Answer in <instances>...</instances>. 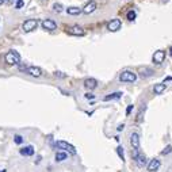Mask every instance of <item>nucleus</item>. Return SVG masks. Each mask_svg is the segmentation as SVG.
I'll return each mask as SVG.
<instances>
[{
    "mask_svg": "<svg viewBox=\"0 0 172 172\" xmlns=\"http://www.w3.org/2000/svg\"><path fill=\"white\" fill-rule=\"evenodd\" d=\"M169 54H171V57H172V46L169 47Z\"/></svg>",
    "mask_w": 172,
    "mask_h": 172,
    "instance_id": "7c9ffc66",
    "label": "nucleus"
},
{
    "mask_svg": "<svg viewBox=\"0 0 172 172\" xmlns=\"http://www.w3.org/2000/svg\"><path fill=\"white\" fill-rule=\"evenodd\" d=\"M171 152H172V145H168V146H167L165 149H164V150H161V155H163V156H165V155H169Z\"/></svg>",
    "mask_w": 172,
    "mask_h": 172,
    "instance_id": "b1692460",
    "label": "nucleus"
},
{
    "mask_svg": "<svg viewBox=\"0 0 172 172\" xmlns=\"http://www.w3.org/2000/svg\"><path fill=\"white\" fill-rule=\"evenodd\" d=\"M121 27H122V22L119 19H111L107 23V30L111 33H115L118 30H121Z\"/></svg>",
    "mask_w": 172,
    "mask_h": 172,
    "instance_id": "0eeeda50",
    "label": "nucleus"
},
{
    "mask_svg": "<svg viewBox=\"0 0 172 172\" xmlns=\"http://www.w3.org/2000/svg\"><path fill=\"white\" fill-rule=\"evenodd\" d=\"M136 16H137V14H136V11H129L128 12V15H126V18H128V21H130V22H133L136 19Z\"/></svg>",
    "mask_w": 172,
    "mask_h": 172,
    "instance_id": "412c9836",
    "label": "nucleus"
},
{
    "mask_svg": "<svg viewBox=\"0 0 172 172\" xmlns=\"http://www.w3.org/2000/svg\"><path fill=\"white\" fill-rule=\"evenodd\" d=\"M23 6H24V0H14V7L16 10L23 8Z\"/></svg>",
    "mask_w": 172,
    "mask_h": 172,
    "instance_id": "aec40b11",
    "label": "nucleus"
},
{
    "mask_svg": "<svg viewBox=\"0 0 172 172\" xmlns=\"http://www.w3.org/2000/svg\"><path fill=\"white\" fill-rule=\"evenodd\" d=\"M4 61L8 65H18L21 62V54L16 50H8V53L4 56Z\"/></svg>",
    "mask_w": 172,
    "mask_h": 172,
    "instance_id": "f257e3e1",
    "label": "nucleus"
},
{
    "mask_svg": "<svg viewBox=\"0 0 172 172\" xmlns=\"http://www.w3.org/2000/svg\"><path fill=\"white\" fill-rule=\"evenodd\" d=\"M119 98H122V92H114V93L107 95V96H105V98H103V100H105V102H110V100L119 99Z\"/></svg>",
    "mask_w": 172,
    "mask_h": 172,
    "instance_id": "f3484780",
    "label": "nucleus"
},
{
    "mask_svg": "<svg viewBox=\"0 0 172 172\" xmlns=\"http://www.w3.org/2000/svg\"><path fill=\"white\" fill-rule=\"evenodd\" d=\"M122 129H123V125H119V126H118V130H119V131L122 130Z\"/></svg>",
    "mask_w": 172,
    "mask_h": 172,
    "instance_id": "c756f323",
    "label": "nucleus"
},
{
    "mask_svg": "<svg viewBox=\"0 0 172 172\" xmlns=\"http://www.w3.org/2000/svg\"><path fill=\"white\" fill-rule=\"evenodd\" d=\"M67 157H68L67 152L60 150V152H57V153H56V161H57V163H61V161L67 160Z\"/></svg>",
    "mask_w": 172,
    "mask_h": 172,
    "instance_id": "6ab92c4d",
    "label": "nucleus"
},
{
    "mask_svg": "<svg viewBox=\"0 0 172 172\" xmlns=\"http://www.w3.org/2000/svg\"><path fill=\"white\" fill-rule=\"evenodd\" d=\"M98 85V82L96 79H92V77H90V79H85L84 80V87L87 88V90H95Z\"/></svg>",
    "mask_w": 172,
    "mask_h": 172,
    "instance_id": "2eb2a0df",
    "label": "nucleus"
},
{
    "mask_svg": "<svg viewBox=\"0 0 172 172\" xmlns=\"http://www.w3.org/2000/svg\"><path fill=\"white\" fill-rule=\"evenodd\" d=\"M54 76H56V77H65V75H64V73H61V72H54Z\"/></svg>",
    "mask_w": 172,
    "mask_h": 172,
    "instance_id": "bb28decb",
    "label": "nucleus"
},
{
    "mask_svg": "<svg viewBox=\"0 0 172 172\" xmlns=\"http://www.w3.org/2000/svg\"><path fill=\"white\" fill-rule=\"evenodd\" d=\"M41 26L44 27L46 31H54V30L57 29V23H56L53 19H45V21H42Z\"/></svg>",
    "mask_w": 172,
    "mask_h": 172,
    "instance_id": "1a4fd4ad",
    "label": "nucleus"
},
{
    "mask_svg": "<svg viewBox=\"0 0 172 172\" xmlns=\"http://www.w3.org/2000/svg\"><path fill=\"white\" fill-rule=\"evenodd\" d=\"M165 90H167V85L164 84V83H160V84H155V87H153V92H155L156 95H160V93H163Z\"/></svg>",
    "mask_w": 172,
    "mask_h": 172,
    "instance_id": "dca6fc26",
    "label": "nucleus"
},
{
    "mask_svg": "<svg viewBox=\"0 0 172 172\" xmlns=\"http://www.w3.org/2000/svg\"><path fill=\"white\" fill-rule=\"evenodd\" d=\"M131 157L134 159L138 167H144L146 164V157L142 153H140V150H131Z\"/></svg>",
    "mask_w": 172,
    "mask_h": 172,
    "instance_id": "423d86ee",
    "label": "nucleus"
},
{
    "mask_svg": "<svg viewBox=\"0 0 172 172\" xmlns=\"http://www.w3.org/2000/svg\"><path fill=\"white\" fill-rule=\"evenodd\" d=\"M26 72L29 73L30 76H33V77H41V75H42V70L39 67H27Z\"/></svg>",
    "mask_w": 172,
    "mask_h": 172,
    "instance_id": "ddd939ff",
    "label": "nucleus"
},
{
    "mask_svg": "<svg viewBox=\"0 0 172 172\" xmlns=\"http://www.w3.org/2000/svg\"><path fill=\"white\" fill-rule=\"evenodd\" d=\"M68 15H72V16H77V15L82 14V10L79 7H68L67 8Z\"/></svg>",
    "mask_w": 172,
    "mask_h": 172,
    "instance_id": "a211bd4d",
    "label": "nucleus"
},
{
    "mask_svg": "<svg viewBox=\"0 0 172 172\" xmlns=\"http://www.w3.org/2000/svg\"><path fill=\"white\" fill-rule=\"evenodd\" d=\"M160 165H161V161L159 160V159H153V160H150L149 164L146 165V169H148V172H156V171H159Z\"/></svg>",
    "mask_w": 172,
    "mask_h": 172,
    "instance_id": "9b49d317",
    "label": "nucleus"
},
{
    "mask_svg": "<svg viewBox=\"0 0 172 172\" xmlns=\"http://www.w3.org/2000/svg\"><path fill=\"white\" fill-rule=\"evenodd\" d=\"M14 141H15V144L21 145V144L23 142V137H22V136H19V134H15L14 136Z\"/></svg>",
    "mask_w": 172,
    "mask_h": 172,
    "instance_id": "5701e85b",
    "label": "nucleus"
},
{
    "mask_svg": "<svg viewBox=\"0 0 172 172\" xmlns=\"http://www.w3.org/2000/svg\"><path fill=\"white\" fill-rule=\"evenodd\" d=\"M130 145L133 150H140V136L137 133H131L130 136Z\"/></svg>",
    "mask_w": 172,
    "mask_h": 172,
    "instance_id": "f8f14e48",
    "label": "nucleus"
},
{
    "mask_svg": "<svg viewBox=\"0 0 172 172\" xmlns=\"http://www.w3.org/2000/svg\"><path fill=\"white\" fill-rule=\"evenodd\" d=\"M38 23H39V22H38L37 19H27V21L23 22L22 29H23L24 33H31L38 27Z\"/></svg>",
    "mask_w": 172,
    "mask_h": 172,
    "instance_id": "39448f33",
    "label": "nucleus"
},
{
    "mask_svg": "<svg viewBox=\"0 0 172 172\" xmlns=\"http://www.w3.org/2000/svg\"><path fill=\"white\" fill-rule=\"evenodd\" d=\"M56 146L59 149H61L62 152H68L70 155H76V148L72 145V144L67 142V141H57V142H56Z\"/></svg>",
    "mask_w": 172,
    "mask_h": 172,
    "instance_id": "7ed1b4c3",
    "label": "nucleus"
},
{
    "mask_svg": "<svg viewBox=\"0 0 172 172\" xmlns=\"http://www.w3.org/2000/svg\"><path fill=\"white\" fill-rule=\"evenodd\" d=\"M85 98H87V99H93L95 96H93L92 93H85Z\"/></svg>",
    "mask_w": 172,
    "mask_h": 172,
    "instance_id": "cd10ccee",
    "label": "nucleus"
},
{
    "mask_svg": "<svg viewBox=\"0 0 172 172\" xmlns=\"http://www.w3.org/2000/svg\"><path fill=\"white\" fill-rule=\"evenodd\" d=\"M3 3H4V0H0V6H1Z\"/></svg>",
    "mask_w": 172,
    "mask_h": 172,
    "instance_id": "2f4dec72",
    "label": "nucleus"
},
{
    "mask_svg": "<svg viewBox=\"0 0 172 172\" xmlns=\"http://www.w3.org/2000/svg\"><path fill=\"white\" fill-rule=\"evenodd\" d=\"M4 3H7V4H11V3H12V0H4Z\"/></svg>",
    "mask_w": 172,
    "mask_h": 172,
    "instance_id": "c85d7f7f",
    "label": "nucleus"
},
{
    "mask_svg": "<svg viewBox=\"0 0 172 172\" xmlns=\"http://www.w3.org/2000/svg\"><path fill=\"white\" fill-rule=\"evenodd\" d=\"M53 10L57 11V12H61L62 11V6H61V4H59V3H56L54 6H53Z\"/></svg>",
    "mask_w": 172,
    "mask_h": 172,
    "instance_id": "393cba45",
    "label": "nucleus"
},
{
    "mask_svg": "<svg viewBox=\"0 0 172 172\" xmlns=\"http://www.w3.org/2000/svg\"><path fill=\"white\" fill-rule=\"evenodd\" d=\"M117 153H118V156H119L121 160L125 161V155H123V148H122V146H118V148H117Z\"/></svg>",
    "mask_w": 172,
    "mask_h": 172,
    "instance_id": "4be33fe9",
    "label": "nucleus"
},
{
    "mask_svg": "<svg viewBox=\"0 0 172 172\" xmlns=\"http://www.w3.org/2000/svg\"><path fill=\"white\" fill-rule=\"evenodd\" d=\"M153 62L155 64H163L164 60H165V52L164 50H156L155 53H153Z\"/></svg>",
    "mask_w": 172,
    "mask_h": 172,
    "instance_id": "9d476101",
    "label": "nucleus"
},
{
    "mask_svg": "<svg viewBox=\"0 0 172 172\" xmlns=\"http://www.w3.org/2000/svg\"><path fill=\"white\" fill-rule=\"evenodd\" d=\"M19 153H21L22 156H24V157H29V156H33L34 155V146L31 145H27V146H23V148L19 150Z\"/></svg>",
    "mask_w": 172,
    "mask_h": 172,
    "instance_id": "4468645a",
    "label": "nucleus"
},
{
    "mask_svg": "<svg viewBox=\"0 0 172 172\" xmlns=\"http://www.w3.org/2000/svg\"><path fill=\"white\" fill-rule=\"evenodd\" d=\"M137 80V75L131 70H123L119 75V82L122 83H134Z\"/></svg>",
    "mask_w": 172,
    "mask_h": 172,
    "instance_id": "f03ea898",
    "label": "nucleus"
},
{
    "mask_svg": "<svg viewBox=\"0 0 172 172\" xmlns=\"http://www.w3.org/2000/svg\"><path fill=\"white\" fill-rule=\"evenodd\" d=\"M96 7H98L96 1H95V0H90V1L84 6V8L82 10V12L84 15H90V14H92V12L96 10Z\"/></svg>",
    "mask_w": 172,
    "mask_h": 172,
    "instance_id": "6e6552de",
    "label": "nucleus"
},
{
    "mask_svg": "<svg viewBox=\"0 0 172 172\" xmlns=\"http://www.w3.org/2000/svg\"><path fill=\"white\" fill-rule=\"evenodd\" d=\"M65 31L70 35H75V37H83V35H85V30L82 26H79V24H73V26L67 27Z\"/></svg>",
    "mask_w": 172,
    "mask_h": 172,
    "instance_id": "20e7f679",
    "label": "nucleus"
},
{
    "mask_svg": "<svg viewBox=\"0 0 172 172\" xmlns=\"http://www.w3.org/2000/svg\"><path fill=\"white\" fill-rule=\"evenodd\" d=\"M131 110H133V105H129L128 108H126V115H130V114H131Z\"/></svg>",
    "mask_w": 172,
    "mask_h": 172,
    "instance_id": "a878e982",
    "label": "nucleus"
},
{
    "mask_svg": "<svg viewBox=\"0 0 172 172\" xmlns=\"http://www.w3.org/2000/svg\"><path fill=\"white\" fill-rule=\"evenodd\" d=\"M0 172H7V171H6V169H1V171H0Z\"/></svg>",
    "mask_w": 172,
    "mask_h": 172,
    "instance_id": "473e14b6",
    "label": "nucleus"
}]
</instances>
